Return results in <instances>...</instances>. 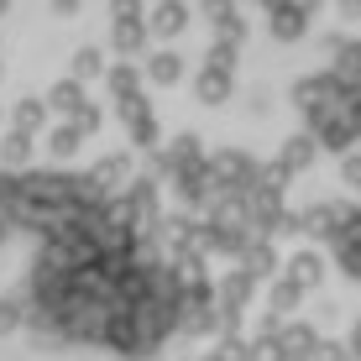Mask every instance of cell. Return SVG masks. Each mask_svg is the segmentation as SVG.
Listing matches in <instances>:
<instances>
[{
    "label": "cell",
    "instance_id": "6da1fadb",
    "mask_svg": "<svg viewBox=\"0 0 361 361\" xmlns=\"http://www.w3.org/2000/svg\"><path fill=\"white\" fill-rule=\"evenodd\" d=\"M0 204L42 235L32 262V319L58 341L105 351H152L178 325V278L136 241V231L99 194L58 178H11Z\"/></svg>",
    "mask_w": 361,
    "mask_h": 361
}]
</instances>
